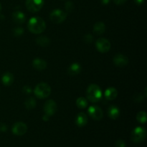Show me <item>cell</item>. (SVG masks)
Returning a JSON list of instances; mask_svg holds the SVG:
<instances>
[{
    "label": "cell",
    "mask_w": 147,
    "mask_h": 147,
    "mask_svg": "<svg viewBox=\"0 0 147 147\" xmlns=\"http://www.w3.org/2000/svg\"><path fill=\"white\" fill-rule=\"evenodd\" d=\"M12 133L17 136H22L27 131V126L23 122H17L12 126Z\"/></svg>",
    "instance_id": "cell-10"
},
{
    "label": "cell",
    "mask_w": 147,
    "mask_h": 147,
    "mask_svg": "<svg viewBox=\"0 0 147 147\" xmlns=\"http://www.w3.org/2000/svg\"><path fill=\"white\" fill-rule=\"evenodd\" d=\"M22 90H23V92H24V93H26V94H30V93H31L32 92L31 88H30V86H24V87L23 88Z\"/></svg>",
    "instance_id": "cell-29"
},
{
    "label": "cell",
    "mask_w": 147,
    "mask_h": 147,
    "mask_svg": "<svg viewBox=\"0 0 147 147\" xmlns=\"http://www.w3.org/2000/svg\"><path fill=\"white\" fill-rule=\"evenodd\" d=\"M1 81H2V83L6 86H11V84L14 82V76L11 74V73H5L2 76V78H1Z\"/></svg>",
    "instance_id": "cell-17"
},
{
    "label": "cell",
    "mask_w": 147,
    "mask_h": 147,
    "mask_svg": "<svg viewBox=\"0 0 147 147\" xmlns=\"http://www.w3.org/2000/svg\"><path fill=\"white\" fill-rule=\"evenodd\" d=\"M136 120L141 123H145L146 122V113L145 111H140L136 116Z\"/></svg>",
    "instance_id": "cell-23"
},
{
    "label": "cell",
    "mask_w": 147,
    "mask_h": 147,
    "mask_svg": "<svg viewBox=\"0 0 147 147\" xmlns=\"http://www.w3.org/2000/svg\"><path fill=\"white\" fill-rule=\"evenodd\" d=\"M88 114L93 119L96 121L101 120L103 117V113L102 109L99 106H92L88 108Z\"/></svg>",
    "instance_id": "cell-8"
},
{
    "label": "cell",
    "mask_w": 147,
    "mask_h": 147,
    "mask_svg": "<svg viewBox=\"0 0 147 147\" xmlns=\"http://www.w3.org/2000/svg\"><path fill=\"white\" fill-rule=\"evenodd\" d=\"M106 30V25L102 22H98L93 26V32L97 34H103Z\"/></svg>",
    "instance_id": "cell-19"
},
{
    "label": "cell",
    "mask_w": 147,
    "mask_h": 147,
    "mask_svg": "<svg viewBox=\"0 0 147 147\" xmlns=\"http://www.w3.org/2000/svg\"><path fill=\"white\" fill-rule=\"evenodd\" d=\"M32 65L36 70H43L47 67V63L41 58H36L32 61Z\"/></svg>",
    "instance_id": "cell-14"
},
{
    "label": "cell",
    "mask_w": 147,
    "mask_h": 147,
    "mask_svg": "<svg viewBox=\"0 0 147 147\" xmlns=\"http://www.w3.org/2000/svg\"><path fill=\"white\" fill-rule=\"evenodd\" d=\"M57 106L55 101L53 100H48L44 104V111L46 115L51 116L54 115L57 111Z\"/></svg>",
    "instance_id": "cell-9"
},
{
    "label": "cell",
    "mask_w": 147,
    "mask_h": 147,
    "mask_svg": "<svg viewBox=\"0 0 147 147\" xmlns=\"http://www.w3.org/2000/svg\"><path fill=\"white\" fill-rule=\"evenodd\" d=\"M144 1V0H134V2L136 4H137L138 5H140V4H142Z\"/></svg>",
    "instance_id": "cell-32"
},
{
    "label": "cell",
    "mask_w": 147,
    "mask_h": 147,
    "mask_svg": "<svg viewBox=\"0 0 147 147\" xmlns=\"http://www.w3.org/2000/svg\"><path fill=\"white\" fill-rule=\"evenodd\" d=\"M120 115V110L119 108L116 106H111L108 109V116L111 119H117Z\"/></svg>",
    "instance_id": "cell-16"
},
{
    "label": "cell",
    "mask_w": 147,
    "mask_h": 147,
    "mask_svg": "<svg viewBox=\"0 0 147 147\" xmlns=\"http://www.w3.org/2000/svg\"><path fill=\"white\" fill-rule=\"evenodd\" d=\"M27 27L30 32L34 34H40L46 29V23L44 20L39 17H32L28 22Z\"/></svg>",
    "instance_id": "cell-1"
},
{
    "label": "cell",
    "mask_w": 147,
    "mask_h": 147,
    "mask_svg": "<svg viewBox=\"0 0 147 147\" xmlns=\"http://www.w3.org/2000/svg\"><path fill=\"white\" fill-rule=\"evenodd\" d=\"M48 118H49V116H47V115H45V116H43L42 117V119H43V120H45V121H47L48 120Z\"/></svg>",
    "instance_id": "cell-34"
},
{
    "label": "cell",
    "mask_w": 147,
    "mask_h": 147,
    "mask_svg": "<svg viewBox=\"0 0 147 147\" xmlns=\"http://www.w3.org/2000/svg\"><path fill=\"white\" fill-rule=\"evenodd\" d=\"M86 96L92 103H97L102 98L101 89L98 85L90 84L86 90Z\"/></svg>",
    "instance_id": "cell-2"
},
{
    "label": "cell",
    "mask_w": 147,
    "mask_h": 147,
    "mask_svg": "<svg viewBox=\"0 0 147 147\" xmlns=\"http://www.w3.org/2000/svg\"><path fill=\"white\" fill-rule=\"evenodd\" d=\"M93 36L90 34H87L84 36V41L87 43H90L93 41Z\"/></svg>",
    "instance_id": "cell-26"
},
{
    "label": "cell",
    "mask_w": 147,
    "mask_h": 147,
    "mask_svg": "<svg viewBox=\"0 0 147 147\" xmlns=\"http://www.w3.org/2000/svg\"><path fill=\"white\" fill-rule=\"evenodd\" d=\"M81 72V66L79 63H74L70 65L68 68V73L71 76H76Z\"/></svg>",
    "instance_id": "cell-18"
},
{
    "label": "cell",
    "mask_w": 147,
    "mask_h": 147,
    "mask_svg": "<svg viewBox=\"0 0 147 147\" xmlns=\"http://www.w3.org/2000/svg\"><path fill=\"white\" fill-rule=\"evenodd\" d=\"M76 123L79 127H83L88 123V116L86 113H78L76 118Z\"/></svg>",
    "instance_id": "cell-13"
},
{
    "label": "cell",
    "mask_w": 147,
    "mask_h": 147,
    "mask_svg": "<svg viewBox=\"0 0 147 147\" xmlns=\"http://www.w3.org/2000/svg\"><path fill=\"white\" fill-rule=\"evenodd\" d=\"M127 0H113V2L117 5H121V4H124Z\"/></svg>",
    "instance_id": "cell-31"
},
{
    "label": "cell",
    "mask_w": 147,
    "mask_h": 147,
    "mask_svg": "<svg viewBox=\"0 0 147 147\" xmlns=\"http://www.w3.org/2000/svg\"><path fill=\"white\" fill-rule=\"evenodd\" d=\"M24 106H25L26 109H28V110L34 109L36 106L35 99L32 97L28 98L25 100V102H24Z\"/></svg>",
    "instance_id": "cell-21"
},
{
    "label": "cell",
    "mask_w": 147,
    "mask_h": 147,
    "mask_svg": "<svg viewBox=\"0 0 147 147\" xmlns=\"http://www.w3.org/2000/svg\"><path fill=\"white\" fill-rule=\"evenodd\" d=\"M7 130V126L5 123H0V131L5 132Z\"/></svg>",
    "instance_id": "cell-30"
},
{
    "label": "cell",
    "mask_w": 147,
    "mask_h": 147,
    "mask_svg": "<svg viewBox=\"0 0 147 147\" xmlns=\"http://www.w3.org/2000/svg\"><path fill=\"white\" fill-rule=\"evenodd\" d=\"M1 3H0V11H1Z\"/></svg>",
    "instance_id": "cell-35"
},
{
    "label": "cell",
    "mask_w": 147,
    "mask_h": 147,
    "mask_svg": "<svg viewBox=\"0 0 147 147\" xmlns=\"http://www.w3.org/2000/svg\"><path fill=\"white\" fill-rule=\"evenodd\" d=\"M67 17V13L60 9L53 10L50 14V19L53 22L60 24L64 22Z\"/></svg>",
    "instance_id": "cell-5"
},
{
    "label": "cell",
    "mask_w": 147,
    "mask_h": 147,
    "mask_svg": "<svg viewBox=\"0 0 147 147\" xmlns=\"http://www.w3.org/2000/svg\"><path fill=\"white\" fill-rule=\"evenodd\" d=\"M134 98L135 101L141 102L142 100H143L144 97H143V96H142V95L138 93V94H136L134 96Z\"/></svg>",
    "instance_id": "cell-28"
},
{
    "label": "cell",
    "mask_w": 147,
    "mask_h": 147,
    "mask_svg": "<svg viewBox=\"0 0 147 147\" xmlns=\"http://www.w3.org/2000/svg\"><path fill=\"white\" fill-rule=\"evenodd\" d=\"M118 96V90L115 88L110 87L107 88L105 91V97L107 100H114Z\"/></svg>",
    "instance_id": "cell-15"
},
{
    "label": "cell",
    "mask_w": 147,
    "mask_h": 147,
    "mask_svg": "<svg viewBox=\"0 0 147 147\" xmlns=\"http://www.w3.org/2000/svg\"><path fill=\"white\" fill-rule=\"evenodd\" d=\"M101 2L103 4H108L109 3V0H101Z\"/></svg>",
    "instance_id": "cell-33"
},
{
    "label": "cell",
    "mask_w": 147,
    "mask_h": 147,
    "mask_svg": "<svg viewBox=\"0 0 147 147\" xmlns=\"http://www.w3.org/2000/svg\"><path fill=\"white\" fill-rule=\"evenodd\" d=\"M26 7L31 12H37L43 7L44 0H26Z\"/></svg>",
    "instance_id": "cell-6"
},
{
    "label": "cell",
    "mask_w": 147,
    "mask_h": 147,
    "mask_svg": "<svg viewBox=\"0 0 147 147\" xmlns=\"http://www.w3.org/2000/svg\"><path fill=\"white\" fill-rule=\"evenodd\" d=\"M36 42L38 45L42 47H47L50 45V40L46 36H40L36 39Z\"/></svg>",
    "instance_id": "cell-20"
},
{
    "label": "cell",
    "mask_w": 147,
    "mask_h": 147,
    "mask_svg": "<svg viewBox=\"0 0 147 147\" xmlns=\"http://www.w3.org/2000/svg\"><path fill=\"white\" fill-rule=\"evenodd\" d=\"M113 63L118 67H123L129 63V59L123 54H116L113 59Z\"/></svg>",
    "instance_id": "cell-11"
},
{
    "label": "cell",
    "mask_w": 147,
    "mask_h": 147,
    "mask_svg": "<svg viewBox=\"0 0 147 147\" xmlns=\"http://www.w3.org/2000/svg\"><path fill=\"white\" fill-rule=\"evenodd\" d=\"M34 93L38 98H46L51 93V88L47 83H40L34 88Z\"/></svg>",
    "instance_id": "cell-3"
},
{
    "label": "cell",
    "mask_w": 147,
    "mask_h": 147,
    "mask_svg": "<svg viewBox=\"0 0 147 147\" xmlns=\"http://www.w3.org/2000/svg\"><path fill=\"white\" fill-rule=\"evenodd\" d=\"M65 7V9L67 12H71L74 9V5H73V3L71 2V1L66 2Z\"/></svg>",
    "instance_id": "cell-24"
},
{
    "label": "cell",
    "mask_w": 147,
    "mask_h": 147,
    "mask_svg": "<svg viewBox=\"0 0 147 147\" xmlns=\"http://www.w3.org/2000/svg\"><path fill=\"white\" fill-rule=\"evenodd\" d=\"M116 147H126V143L124 141L119 139L116 142Z\"/></svg>",
    "instance_id": "cell-27"
},
{
    "label": "cell",
    "mask_w": 147,
    "mask_h": 147,
    "mask_svg": "<svg viewBox=\"0 0 147 147\" xmlns=\"http://www.w3.org/2000/svg\"><path fill=\"white\" fill-rule=\"evenodd\" d=\"M76 106L80 109H86L88 106V100L83 97H79L76 100Z\"/></svg>",
    "instance_id": "cell-22"
},
{
    "label": "cell",
    "mask_w": 147,
    "mask_h": 147,
    "mask_svg": "<svg viewBox=\"0 0 147 147\" xmlns=\"http://www.w3.org/2000/svg\"><path fill=\"white\" fill-rule=\"evenodd\" d=\"M12 20L17 24H23L26 20L25 14L21 11H15L12 13Z\"/></svg>",
    "instance_id": "cell-12"
},
{
    "label": "cell",
    "mask_w": 147,
    "mask_h": 147,
    "mask_svg": "<svg viewBox=\"0 0 147 147\" xmlns=\"http://www.w3.org/2000/svg\"><path fill=\"white\" fill-rule=\"evenodd\" d=\"M96 47L100 53H107L111 49V42L106 38H99L96 42Z\"/></svg>",
    "instance_id": "cell-7"
},
{
    "label": "cell",
    "mask_w": 147,
    "mask_h": 147,
    "mask_svg": "<svg viewBox=\"0 0 147 147\" xmlns=\"http://www.w3.org/2000/svg\"><path fill=\"white\" fill-rule=\"evenodd\" d=\"M13 33H14V34L15 36L19 37V36L22 35V34L24 33V30H23V28H22V27H17V28L14 29Z\"/></svg>",
    "instance_id": "cell-25"
},
{
    "label": "cell",
    "mask_w": 147,
    "mask_h": 147,
    "mask_svg": "<svg viewBox=\"0 0 147 147\" xmlns=\"http://www.w3.org/2000/svg\"><path fill=\"white\" fill-rule=\"evenodd\" d=\"M146 129L142 126H138L135 128L131 132V139L134 143H141L146 139Z\"/></svg>",
    "instance_id": "cell-4"
}]
</instances>
